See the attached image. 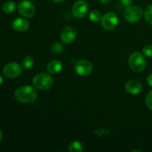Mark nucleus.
Here are the masks:
<instances>
[{
  "label": "nucleus",
  "instance_id": "nucleus-11",
  "mask_svg": "<svg viewBox=\"0 0 152 152\" xmlns=\"http://www.w3.org/2000/svg\"><path fill=\"white\" fill-rule=\"evenodd\" d=\"M126 91L132 95L139 94L142 89V86L137 80H129L125 85Z\"/></svg>",
  "mask_w": 152,
  "mask_h": 152
},
{
  "label": "nucleus",
  "instance_id": "nucleus-22",
  "mask_svg": "<svg viewBox=\"0 0 152 152\" xmlns=\"http://www.w3.org/2000/svg\"><path fill=\"white\" fill-rule=\"evenodd\" d=\"M134 0H120V3L124 7H129L132 4Z\"/></svg>",
  "mask_w": 152,
  "mask_h": 152
},
{
  "label": "nucleus",
  "instance_id": "nucleus-25",
  "mask_svg": "<svg viewBox=\"0 0 152 152\" xmlns=\"http://www.w3.org/2000/svg\"><path fill=\"white\" fill-rule=\"evenodd\" d=\"M53 1H54V2L56 3H61V2H63L64 1H65V0H52Z\"/></svg>",
  "mask_w": 152,
  "mask_h": 152
},
{
  "label": "nucleus",
  "instance_id": "nucleus-3",
  "mask_svg": "<svg viewBox=\"0 0 152 152\" xmlns=\"http://www.w3.org/2000/svg\"><path fill=\"white\" fill-rule=\"evenodd\" d=\"M129 65L132 71L141 72L146 66V60L143 55L140 52H134L129 56Z\"/></svg>",
  "mask_w": 152,
  "mask_h": 152
},
{
  "label": "nucleus",
  "instance_id": "nucleus-23",
  "mask_svg": "<svg viewBox=\"0 0 152 152\" xmlns=\"http://www.w3.org/2000/svg\"><path fill=\"white\" fill-rule=\"evenodd\" d=\"M147 83L148 84V86L152 87V74H150L147 77Z\"/></svg>",
  "mask_w": 152,
  "mask_h": 152
},
{
  "label": "nucleus",
  "instance_id": "nucleus-12",
  "mask_svg": "<svg viewBox=\"0 0 152 152\" xmlns=\"http://www.w3.org/2000/svg\"><path fill=\"white\" fill-rule=\"evenodd\" d=\"M13 29L19 32H24L28 31L30 27V23L25 18H17L14 19L12 23Z\"/></svg>",
  "mask_w": 152,
  "mask_h": 152
},
{
  "label": "nucleus",
  "instance_id": "nucleus-7",
  "mask_svg": "<svg viewBox=\"0 0 152 152\" xmlns=\"http://www.w3.org/2000/svg\"><path fill=\"white\" fill-rule=\"evenodd\" d=\"M22 72V68L16 62H10L3 68V74L8 78H16Z\"/></svg>",
  "mask_w": 152,
  "mask_h": 152
},
{
  "label": "nucleus",
  "instance_id": "nucleus-18",
  "mask_svg": "<svg viewBox=\"0 0 152 152\" xmlns=\"http://www.w3.org/2000/svg\"><path fill=\"white\" fill-rule=\"evenodd\" d=\"M64 49V46L62 43L59 42H55L54 44H53L50 47V50H51L52 53H56V54H59L62 52Z\"/></svg>",
  "mask_w": 152,
  "mask_h": 152
},
{
  "label": "nucleus",
  "instance_id": "nucleus-17",
  "mask_svg": "<svg viewBox=\"0 0 152 152\" xmlns=\"http://www.w3.org/2000/svg\"><path fill=\"white\" fill-rule=\"evenodd\" d=\"M89 19L92 22H95V23L99 22L102 19L101 13L98 10H92L89 14Z\"/></svg>",
  "mask_w": 152,
  "mask_h": 152
},
{
  "label": "nucleus",
  "instance_id": "nucleus-2",
  "mask_svg": "<svg viewBox=\"0 0 152 152\" xmlns=\"http://www.w3.org/2000/svg\"><path fill=\"white\" fill-rule=\"evenodd\" d=\"M33 85L34 87L40 90L45 91L50 88L53 85V78L51 76L46 72L37 74L33 79Z\"/></svg>",
  "mask_w": 152,
  "mask_h": 152
},
{
  "label": "nucleus",
  "instance_id": "nucleus-26",
  "mask_svg": "<svg viewBox=\"0 0 152 152\" xmlns=\"http://www.w3.org/2000/svg\"><path fill=\"white\" fill-rule=\"evenodd\" d=\"M2 83H3V78H2V77H1V75H0V86H1V85L2 84Z\"/></svg>",
  "mask_w": 152,
  "mask_h": 152
},
{
  "label": "nucleus",
  "instance_id": "nucleus-4",
  "mask_svg": "<svg viewBox=\"0 0 152 152\" xmlns=\"http://www.w3.org/2000/svg\"><path fill=\"white\" fill-rule=\"evenodd\" d=\"M124 17L130 23L139 22L142 16V10L138 6H129L124 11Z\"/></svg>",
  "mask_w": 152,
  "mask_h": 152
},
{
  "label": "nucleus",
  "instance_id": "nucleus-5",
  "mask_svg": "<svg viewBox=\"0 0 152 152\" xmlns=\"http://www.w3.org/2000/svg\"><path fill=\"white\" fill-rule=\"evenodd\" d=\"M119 19L114 12H108L102 16L101 24L102 28L106 31H112L117 26Z\"/></svg>",
  "mask_w": 152,
  "mask_h": 152
},
{
  "label": "nucleus",
  "instance_id": "nucleus-1",
  "mask_svg": "<svg viewBox=\"0 0 152 152\" xmlns=\"http://www.w3.org/2000/svg\"><path fill=\"white\" fill-rule=\"evenodd\" d=\"M16 100L22 103H31L37 99V92L34 87L31 86H20L14 93Z\"/></svg>",
  "mask_w": 152,
  "mask_h": 152
},
{
  "label": "nucleus",
  "instance_id": "nucleus-27",
  "mask_svg": "<svg viewBox=\"0 0 152 152\" xmlns=\"http://www.w3.org/2000/svg\"><path fill=\"white\" fill-rule=\"evenodd\" d=\"M1 138H2V132H1V131L0 130V141H1Z\"/></svg>",
  "mask_w": 152,
  "mask_h": 152
},
{
  "label": "nucleus",
  "instance_id": "nucleus-14",
  "mask_svg": "<svg viewBox=\"0 0 152 152\" xmlns=\"http://www.w3.org/2000/svg\"><path fill=\"white\" fill-rule=\"evenodd\" d=\"M16 2L13 1H6L4 4H3L2 10L4 13H11L16 10Z\"/></svg>",
  "mask_w": 152,
  "mask_h": 152
},
{
  "label": "nucleus",
  "instance_id": "nucleus-6",
  "mask_svg": "<svg viewBox=\"0 0 152 152\" xmlns=\"http://www.w3.org/2000/svg\"><path fill=\"white\" fill-rule=\"evenodd\" d=\"M18 11L22 16L26 18H31L35 14V7L31 1L23 0L18 4Z\"/></svg>",
  "mask_w": 152,
  "mask_h": 152
},
{
  "label": "nucleus",
  "instance_id": "nucleus-8",
  "mask_svg": "<svg viewBox=\"0 0 152 152\" xmlns=\"http://www.w3.org/2000/svg\"><path fill=\"white\" fill-rule=\"evenodd\" d=\"M74 69L78 75L82 76V77H86L92 72L93 66L89 61L81 59L76 62L75 65H74Z\"/></svg>",
  "mask_w": 152,
  "mask_h": 152
},
{
  "label": "nucleus",
  "instance_id": "nucleus-16",
  "mask_svg": "<svg viewBox=\"0 0 152 152\" xmlns=\"http://www.w3.org/2000/svg\"><path fill=\"white\" fill-rule=\"evenodd\" d=\"M34 64V59L32 56H26L22 61V67L25 70H30Z\"/></svg>",
  "mask_w": 152,
  "mask_h": 152
},
{
  "label": "nucleus",
  "instance_id": "nucleus-21",
  "mask_svg": "<svg viewBox=\"0 0 152 152\" xmlns=\"http://www.w3.org/2000/svg\"><path fill=\"white\" fill-rule=\"evenodd\" d=\"M145 103L148 108L152 110V91H149L145 97Z\"/></svg>",
  "mask_w": 152,
  "mask_h": 152
},
{
  "label": "nucleus",
  "instance_id": "nucleus-20",
  "mask_svg": "<svg viewBox=\"0 0 152 152\" xmlns=\"http://www.w3.org/2000/svg\"><path fill=\"white\" fill-rule=\"evenodd\" d=\"M142 53L147 57L152 58V45H148L145 46L142 49Z\"/></svg>",
  "mask_w": 152,
  "mask_h": 152
},
{
  "label": "nucleus",
  "instance_id": "nucleus-15",
  "mask_svg": "<svg viewBox=\"0 0 152 152\" xmlns=\"http://www.w3.org/2000/svg\"><path fill=\"white\" fill-rule=\"evenodd\" d=\"M68 151L70 152H82L83 151V146L78 141H74L70 143Z\"/></svg>",
  "mask_w": 152,
  "mask_h": 152
},
{
  "label": "nucleus",
  "instance_id": "nucleus-13",
  "mask_svg": "<svg viewBox=\"0 0 152 152\" xmlns=\"http://www.w3.org/2000/svg\"><path fill=\"white\" fill-rule=\"evenodd\" d=\"M48 71L50 74H57L60 72L62 69V64L59 60H52L47 65Z\"/></svg>",
  "mask_w": 152,
  "mask_h": 152
},
{
  "label": "nucleus",
  "instance_id": "nucleus-19",
  "mask_svg": "<svg viewBox=\"0 0 152 152\" xmlns=\"http://www.w3.org/2000/svg\"><path fill=\"white\" fill-rule=\"evenodd\" d=\"M144 16L146 22L150 25H152V4H150L145 8Z\"/></svg>",
  "mask_w": 152,
  "mask_h": 152
},
{
  "label": "nucleus",
  "instance_id": "nucleus-10",
  "mask_svg": "<svg viewBox=\"0 0 152 152\" xmlns=\"http://www.w3.org/2000/svg\"><path fill=\"white\" fill-rule=\"evenodd\" d=\"M61 40L65 44L72 43L77 38V31L73 27H66L61 33Z\"/></svg>",
  "mask_w": 152,
  "mask_h": 152
},
{
  "label": "nucleus",
  "instance_id": "nucleus-24",
  "mask_svg": "<svg viewBox=\"0 0 152 152\" xmlns=\"http://www.w3.org/2000/svg\"><path fill=\"white\" fill-rule=\"evenodd\" d=\"M111 1V0H100V2L102 4H108Z\"/></svg>",
  "mask_w": 152,
  "mask_h": 152
},
{
  "label": "nucleus",
  "instance_id": "nucleus-9",
  "mask_svg": "<svg viewBox=\"0 0 152 152\" xmlns=\"http://www.w3.org/2000/svg\"><path fill=\"white\" fill-rule=\"evenodd\" d=\"M88 4L83 0H79L74 3L72 7L73 16L76 18L85 17L88 13Z\"/></svg>",
  "mask_w": 152,
  "mask_h": 152
}]
</instances>
